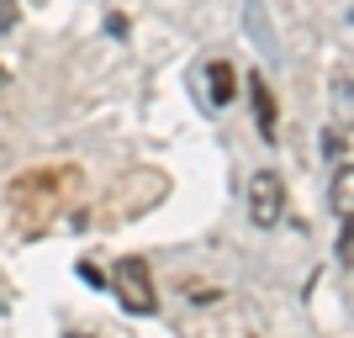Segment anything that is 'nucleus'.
<instances>
[{
  "instance_id": "20e7f679",
  "label": "nucleus",
  "mask_w": 354,
  "mask_h": 338,
  "mask_svg": "<svg viewBox=\"0 0 354 338\" xmlns=\"http://www.w3.org/2000/svg\"><path fill=\"white\" fill-rule=\"evenodd\" d=\"M249 101H254V117H259V138L281 143V117H275V95H270L265 74H249Z\"/></svg>"
},
{
  "instance_id": "9d476101",
  "label": "nucleus",
  "mask_w": 354,
  "mask_h": 338,
  "mask_svg": "<svg viewBox=\"0 0 354 338\" xmlns=\"http://www.w3.org/2000/svg\"><path fill=\"white\" fill-rule=\"evenodd\" d=\"M69 338H80V333H69Z\"/></svg>"
},
{
  "instance_id": "1a4fd4ad",
  "label": "nucleus",
  "mask_w": 354,
  "mask_h": 338,
  "mask_svg": "<svg viewBox=\"0 0 354 338\" xmlns=\"http://www.w3.org/2000/svg\"><path fill=\"white\" fill-rule=\"evenodd\" d=\"M0 79H6V69H0Z\"/></svg>"
},
{
  "instance_id": "7ed1b4c3",
  "label": "nucleus",
  "mask_w": 354,
  "mask_h": 338,
  "mask_svg": "<svg viewBox=\"0 0 354 338\" xmlns=\"http://www.w3.org/2000/svg\"><path fill=\"white\" fill-rule=\"evenodd\" d=\"M328 201H333V217H339V254H354V164H344L333 185H328Z\"/></svg>"
},
{
  "instance_id": "423d86ee",
  "label": "nucleus",
  "mask_w": 354,
  "mask_h": 338,
  "mask_svg": "<svg viewBox=\"0 0 354 338\" xmlns=\"http://www.w3.org/2000/svg\"><path fill=\"white\" fill-rule=\"evenodd\" d=\"M16 21H21V0H0V37H6Z\"/></svg>"
},
{
  "instance_id": "f257e3e1",
  "label": "nucleus",
  "mask_w": 354,
  "mask_h": 338,
  "mask_svg": "<svg viewBox=\"0 0 354 338\" xmlns=\"http://www.w3.org/2000/svg\"><path fill=\"white\" fill-rule=\"evenodd\" d=\"M111 291L133 317H153L159 312V291H153V270H148L143 254H122L117 270H111Z\"/></svg>"
},
{
  "instance_id": "f03ea898",
  "label": "nucleus",
  "mask_w": 354,
  "mask_h": 338,
  "mask_svg": "<svg viewBox=\"0 0 354 338\" xmlns=\"http://www.w3.org/2000/svg\"><path fill=\"white\" fill-rule=\"evenodd\" d=\"M249 222L254 227H275L286 217V180L281 169H254L249 175Z\"/></svg>"
},
{
  "instance_id": "39448f33",
  "label": "nucleus",
  "mask_w": 354,
  "mask_h": 338,
  "mask_svg": "<svg viewBox=\"0 0 354 338\" xmlns=\"http://www.w3.org/2000/svg\"><path fill=\"white\" fill-rule=\"evenodd\" d=\"M212 101H217V106H227V101H233V95H238V74H233V64H212Z\"/></svg>"
},
{
  "instance_id": "0eeeda50",
  "label": "nucleus",
  "mask_w": 354,
  "mask_h": 338,
  "mask_svg": "<svg viewBox=\"0 0 354 338\" xmlns=\"http://www.w3.org/2000/svg\"><path fill=\"white\" fill-rule=\"evenodd\" d=\"M106 32H111V37H127V16H106Z\"/></svg>"
},
{
  "instance_id": "6e6552de",
  "label": "nucleus",
  "mask_w": 354,
  "mask_h": 338,
  "mask_svg": "<svg viewBox=\"0 0 354 338\" xmlns=\"http://www.w3.org/2000/svg\"><path fill=\"white\" fill-rule=\"evenodd\" d=\"M32 6H43V0H32Z\"/></svg>"
}]
</instances>
